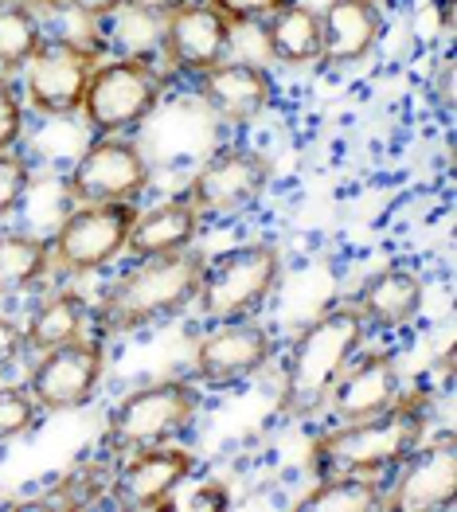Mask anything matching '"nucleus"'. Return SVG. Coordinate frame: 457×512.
Instances as JSON below:
<instances>
[{
  "instance_id": "nucleus-1",
  "label": "nucleus",
  "mask_w": 457,
  "mask_h": 512,
  "mask_svg": "<svg viewBox=\"0 0 457 512\" xmlns=\"http://www.w3.org/2000/svg\"><path fill=\"white\" fill-rule=\"evenodd\" d=\"M368 337V321L356 305H333L317 321H309L290 344L286 368H282V391L278 411L286 419H309L325 411V399L348 360L360 352Z\"/></svg>"
},
{
  "instance_id": "nucleus-2",
  "label": "nucleus",
  "mask_w": 457,
  "mask_h": 512,
  "mask_svg": "<svg viewBox=\"0 0 457 512\" xmlns=\"http://www.w3.org/2000/svg\"><path fill=\"white\" fill-rule=\"evenodd\" d=\"M208 258L200 251H176V255L137 258L118 282L102 290L98 305L90 309L102 333H137L145 325H157L188 309L200 290Z\"/></svg>"
},
{
  "instance_id": "nucleus-3",
  "label": "nucleus",
  "mask_w": 457,
  "mask_h": 512,
  "mask_svg": "<svg viewBox=\"0 0 457 512\" xmlns=\"http://www.w3.org/2000/svg\"><path fill=\"white\" fill-rule=\"evenodd\" d=\"M426 423H430L426 399L399 395V403L387 407L383 415L336 423L333 430H325L309 450V470L317 477H329V473H368V477H375L383 470H395L426 438Z\"/></svg>"
},
{
  "instance_id": "nucleus-4",
  "label": "nucleus",
  "mask_w": 457,
  "mask_h": 512,
  "mask_svg": "<svg viewBox=\"0 0 457 512\" xmlns=\"http://www.w3.org/2000/svg\"><path fill=\"white\" fill-rule=\"evenodd\" d=\"M282 247L270 239L258 243H243L231 247L223 255L204 262L200 274V290H196V305L200 317L208 325H223V321H254L266 301L278 294L282 286Z\"/></svg>"
},
{
  "instance_id": "nucleus-5",
  "label": "nucleus",
  "mask_w": 457,
  "mask_h": 512,
  "mask_svg": "<svg viewBox=\"0 0 457 512\" xmlns=\"http://www.w3.org/2000/svg\"><path fill=\"white\" fill-rule=\"evenodd\" d=\"M200 415V391L192 380H157L118 399L106 419V446L110 454H137L149 446H165L180 438Z\"/></svg>"
},
{
  "instance_id": "nucleus-6",
  "label": "nucleus",
  "mask_w": 457,
  "mask_h": 512,
  "mask_svg": "<svg viewBox=\"0 0 457 512\" xmlns=\"http://www.w3.org/2000/svg\"><path fill=\"white\" fill-rule=\"evenodd\" d=\"M161 94L165 83L157 67L145 55H122L94 67L79 114L94 129V137H125L157 114Z\"/></svg>"
},
{
  "instance_id": "nucleus-7",
  "label": "nucleus",
  "mask_w": 457,
  "mask_h": 512,
  "mask_svg": "<svg viewBox=\"0 0 457 512\" xmlns=\"http://www.w3.org/2000/svg\"><path fill=\"white\" fill-rule=\"evenodd\" d=\"M133 219V204H75L51 239V270L79 278L110 266L125 251Z\"/></svg>"
},
{
  "instance_id": "nucleus-8",
  "label": "nucleus",
  "mask_w": 457,
  "mask_h": 512,
  "mask_svg": "<svg viewBox=\"0 0 457 512\" xmlns=\"http://www.w3.org/2000/svg\"><path fill=\"white\" fill-rule=\"evenodd\" d=\"M270 180H274V161L262 149L227 145L196 169L184 200L200 215H239L266 196Z\"/></svg>"
},
{
  "instance_id": "nucleus-9",
  "label": "nucleus",
  "mask_w": 457,
  "mask_h": 512,
  "mask_svg": "<svg viewBox=\"0 0 457 512\" xmlns=\"http://www.w3.org/2000/svg\"><path fill=\"white\" fill-rule=\"evenodd\" d=\"M149 180V157L129 137H94L67 176V196L75 204H133Z\"/></svg>"
},
{
  "instance_id": "nucleus-10",
  "label": "nucleus",
  "mask_w": 457,
  "mask_h": 512,
  "mask_svg": "<svg viewBox=\"0 0 457 512\" xmlns=\"http://www.w3.org/2000/svg\"><path fill=\"white\" fill-rule=\"evenodd\" d=\"M98 67L94 47L79 40H43L24 67V94L43 118H71L83 110L86 83Z\"/></svg>"
},
{
  "instance_id": "nucleus-11",
  "label": "nucleus",
  "mask_w": 457,
  "mask_h": 512,
  "mask_svg": "<svg viewBox=\"0 0 457 512\" xmlns=\"http://www.w3.org/2000/svg\"><path fill=\"white\" fill-rule=\"evenodd\" d=\"M106 376V348L102 341L79 337L71 344L47 348L40 352L32 376H28V391L36 395L40 411L47 415H63V411H79L94 399V391Z\"/></svg>"
},
{
  "instance_id": "nucleus-12",
  "label": "nucleus",
  "mask_w": 457,
  "mask_h": 512,
  "mask_svg": "<svg viewBox=\"0 0 457 512\" xmlns=\"http://www.w3.org/2000/svg\"><path fill=\"white\" fill-rule=\"evenodd\" d=\"M399 477L383 489V509L391 512H442L457 501V438L450 430L418 442L395 466Z\"/></svg>"
},
{
  "instance_id": "nucleus-13",
  "label": "nucleus",
  "mask_w": 457,
  "mask_h": 512,
  "mask_svg": "<svg viewBox=\"0 0 457 512\" xmlns=\"http://www.w3.org/2000/svg\"><path fill=\"white\" fill-rule=\"evenodd\" d=\"M274 360V337L258 321H223L200 337L192 368L196 380L211 391L243 387Z\"/></svg>"
},
{
  "instance_id": "nucleus-14",
  "label": "nucleus",
  "mask_w": 457,
  "mask_h": 512,
  "mask_svg": "<svg viewBox=\"0 0 457 512\" xmlns=\"http://www.w3.org/2000/svg\"><path fill=\"white\" fill-rule=\"evenodd\" d=\"M231 40H235V24L223 12H215L208 0L180 4L176 12H168L161 28L165 59L184 75H204L215 63H223Z\"/></svg>"
},
{
  "instance_id": "nucleus-15",
  "label": "nucleus",
  "mask_w": 457,
  "mask_h": 512,
  "mask_svg": "<svg viewBox=\"0 0 457 512\" xmlns=\"http://www.w3.org/2000/svg\"><path fill=\"white\" fill-rule=\"evenodd\" d=\"M403 395V380H399V356L391 348H375V352H356L348 360V368L340 372L333 384L325 411L336 423H356V419H372L383 415L387 407H395Z\"/></svg>"
},
{
  "instance_id": "nucleus-16",
  "label": "nucleus",
  "mask_w": 457,
  "mask_h": 512,
  "mask_svg": "<svg viewBox=\"0 0 457 512\" xmlns=\"http://www.w3.org/2000/svg\"><path fill=\"white\" fill-rule=\"evenodd\" d=\"M125 458L129 462L122 470H114V481H110V501L129 512L165 509L168 497L196 470V458L172 442L125 454Z\"/></svg>"
},
{
  "instance_id": "nucleus-17",
  "label": "nucleus",
  "mask_w": 457,
  "mask_h": 512,
  "mask_svg": "<svg viewBox=\"0 0 457 512\" xmlns=\"http://www.w3.org/2000/svg\"><path fill=\"white\" fill-rule=\"evenodd\" d=\"M196 94L215 118L231 126H247L274 106V75L258 63H215L211 71L196 75Z\"/></svg>"
},
{
  "instance_id": "nucleus-18",
  "label": "nucleus",
  "mask_w": 457,
  "mask_h": 512,
  "mask_svg": "<svg viewBox=\"0 0 457 512\" xmlns=\"http://www.w3.org/2000/svg\"><path fill=\"white\" fill-rule=\"evenodd\" d=\"M321 16V63L325 67H356L372 55L387 24L379 0H329Z\"/></svg>"
},
{
  "instance_id": "nucleus-19",
  "label": "nucleus",
  "mask_w": 457,
  "mask_h": 512,
  "mask_svg": "<svg viewBox=\"0 0 457 512\" xmlns=\"http://www.w3.org/2000/svg\"><path fill=\"white\" fill-rule=\"evenodd\" d=\"M422 305H426V282L407 266L375 270L360 286V294H356L360 317L375 329H383V333L411 329L418 321V313H422Z\"/></svg>"
},
{
  "instance_id": "nucleus-20",
  "label": "nucleus",
  "mask_w": 457,
  "mask_h": 512,
  "mask_svg": "<svg viewBox=\"0 0 457 512\" xmlns=\"http://www.w3.org/2000/svg\"><path fill=\"white\" fill-rule=\"evenodd\" d=\"M200 219L184 196L180 200H165L149 212H137L133 227H129V239H125V251L133 258H157V255H176V251H188L200 235Z\"/></svg>"
},
{
  "instance_id": "nucleus-21",
  "label": "nucleus",
  "mask_w": 457,
  "mask_h": 512,
  "mask_svg": "<svg viewBox=\"0 0 457 512\" xmlns=\"http://www.w3.org/2000/svg\"><path fill=\"white\" fill-rule=\"evenodd\" d=\"M262 43L274 63L282 67H309L321 63V16L309 4H286L270 20H262Z\"/></svg>"
},
{
  "instance_id": "nucleus-22",
  "label": "nucleus",
  "mask_w": 457,
  "mask_h": 512,
  "mask_svg": "<svg viewBox=\"0 0 457 512\" xmlns=\"http://www.w3.org/2000/svg\"><path fill=\"white\" fill-rule=\"evenodd\" d=\"M90 321H94V313H90L83 294L59 290V294L43 298L32 309V317L24 325V341H28L32 352H47V348H59V344H71L79 341V337H86V325Z\"/></svg>"
},
{
  "instance_id": "nucleus-23",
  "label": "nucleus",
  "mask_w": 457,
  "mask_h": 512,
  "mask_svg": "<svg viewBox=\"0 0 457 512\" xmlns=\"http://www.w3.org/2000/svg\"><path fill=\"white\" fill-rule=\"evenodd\" d=\"M51 274V243L28 231H0V298L36 290Z\"/></svg>"
},
{
  "instance_id": "nucleus-24",
  "label": "nucleus",
  "mask_w": 457,
  "mask_h": 512,
  "mask_svg": "<svg viewBox=\"0 0 457 512\" xmlns=\"http://www.w3.org/2000/svg\"><path fill=\"white\" fill-rule=\"evenodd\" d=\"M383 509V485L368 473H329L301 493L297 512H375Z\"/></svg>"
},
{
  "instance_id": "nucleus-25",
  "label": "nucleus",
  "mask_w": 457,
  "mask_h": 512,
  "mask_svg": "<svg viewBox=\"0 0 457 512\" xmlns=\"http://www.w3.org/2000/svg\"><path fill=\"white\" fill-rule=\"evenodd\" d=\"M40 16L16 0H0V75L24 71L28 59L40 51Z\"/></svg>"
},
{
  "instance_id": "nucleus-26",
  "label": "nucleus",
  "mask_w": 457,
  "mask_h": 512,
  "mask_svg": "<svg viewBox=\"0 0 457 512\" xmlns=\"http://www.w3.org/2000/svg\"><path fill=\"white\" fill-rule=\"evenodd\" d=\"M110 481H114L110 462H79L55 485V493L43 501V509H51V505L55 509H94L98 501L110 497Z\"/></svg>"
},
{
  "instance_id": "nucleus-27",
  "label": "nucleus",
  "mask_w": 457,
  "mask_h": 512,
  "mask_svg": "<svg viewBox=\"0 0 457 512\" xmlns=\"http://www.w3.org/2000/svg\"><path fill=\"white\" fill-rule=\"evenodd\" d=\"M40 403L28 384H0V442H16L40 423Z\"/></svg>"
},
{
  "instance_id": "nucleus-28",
  "label": "nucleus",
  "mask_w": 457,
  "mask_h": 512,
  "mask_svg": "<svg viewBox=\"0 0 457 512\" xmlns=\"http://www.w3.org/2000/svg\"><path fill=\"white\" fill-rule=\"evenodd\" d=\"M32 192V165L20 153H0V219L16 212Z\"/></svg>"
},
{
  "instance_id": "nucleus-29",
  "label": "nucleus",
  "mask_w": 457,
  "mask_h": 512,
  "mask_svg": "<svg viewBox=\"0 0 457 512\" xmlns=\"http://www.w3.org/2000/svg\"><path fill=\"white\" fill-rule=\"evenodd\" d=\"M24 137V102L16 94V86L0 75V153L16 149Z\"/></svg>"
},
{
  "instance_id": "nucleus-30",
  "label": "nucleus",
  "mask_w": 457,
  "mask_h": 512,
  "mask_svg": "<svg viewBox=\"0 0 457 512\" xmlns=\"http://www.w3.org/2000/svg\"><path fill=\"white\" fill-rule=\"evenodd\" d=\"M208 4L215 12H223L231 24H262L293 0H208Z\"/></svg>"
},
{
  "instance_id": "nucleus-31",
  "label": "nucleus",
  "mask_w": 457,
  "mask_h": 512,
  "mask_svg": "<svg viewBox=\"0 0 457 512\" xmlns=\"http://www.w3.org/2000/svg\"><path fill=\"white\" fill-rule=\"evenodd\" d=\"M24 348H28L24 329H20L12 317H0V372H8V368L24 356Z\"/></svg>"
},
{
  "instance_id": "nucleus-32",
  "label": "nucleus",
  "mask_w": 457,
  "mask_h": 512,
  "mask_svg": "<svg viewBox=\"0 0 457 512\" xmlns=\"http://www.w3.org/2000/svg\"><path fill=\"white\" fill-rule=\"evenodd\" d=\"M231 505V493L223 489V485H200L196 493H192V501H188V509L196 512H208V509H227Z\"/></svg>"
},
{
  "instance_id": "nucleus-33",
  "label": "nucleus",
  "mask_w": 457,
  "mask_h": 512,
  "mask_svg": "<svg viewBox=\"0 0 457 512\" xmlns=\"http://www.w3.org/2000/svg\"><path fill=\"white\" fill-rule=\"evenodd\" d=\"M67 8H75L83 20H106L118 8H125V0H67Z\"/></svg>"
},
{
  "instance_id": "nucleus-34",
  "label": "nucleus",
  "mask_w": 457,
  "mask_h": 512,
  "mask_svg": "<svg viewBox=\"0 0 457 512\" xmlns=\"http://www.w3.org/2000/svg\"><path fill=\"white\" fill-rule=\"evenodd\" d=\"M180 4H188V0H125V8H133L137 16H149V20H165Z\"/></svg>"
},
{
  "instance_id": "nucleus-35",
  "label": "nucleus",
  "mask_w": 457,
  "mask_h": 512,
  "mask_svg": "<svg viewBox=\"0 0 457 512\" xmlns=\"http://www.w3.org/2000/svg\"><path fill=\"white\" fill-rule=\"evenodd\" d=\"M16 4L32 8L36 16H40V12H59V8H67V0H16Z\"/></svg>"
}]
</instances>
